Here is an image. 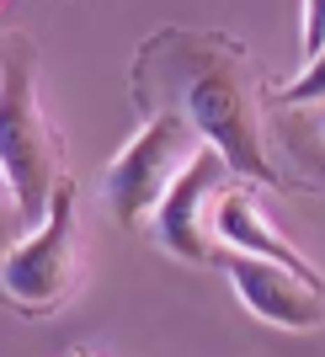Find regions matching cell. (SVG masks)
<instances>
[{
    "instance_id": "obj_12",
    "label": "cell",
    "mask_w": 325,
    "mask_h": 357,
    "mask_svg": "<svg viewBox=\"0 0 325 357\" xmlns=\"http://www.w3.org/2000/svg\"><path fill=\"white\" fill-rule=\"evenodd\" d=\"M315 128H320V139H325V107H320V123H315Z\"/></svg>"
},
{
    "instance_id": "obj_2",
    "label": "cell",
    "mask_w": 325,
    "mask_h": 357,
    "mask_svg": "<svg viewBox=\"0 0 325 357\" xmlns=\"http://www.w3.org/2000/svg\"><path fill=\"white\" fill-rule=\"evenodd\" d=\"M0 171L22 197L27 229H38L64 181V155L38 107V48L22 32L0 38Z\"/></svg>"
},
{
    "instance_id": "obj_1",
    "label": "cell",
    "mask_w": 325,
    "mask_h": 357,
    "mask_svg": "<svg viewBox=\"0 0 325 357\" xmlns=\"http://www.w3.org/2000/svg\"><path fill=\"white\" fill-rule=\"evenodd\" d=\"M133 96L149 118L155 112H181L192 123L203 144H213L229 160L235 176H251L278 187V171L262 144V118L251 102L245 64L229 48V38L213 32H160L139 54L133 70Z\"/></svg>"
},
{
    "instance_id": "obj_13",
    "label": "cell",
    "mask_w": 325,
    "mask_h": 357,
    "mask_svg": "<svg viewBox=\"0 0 325 357\" xmlns=\"http://www.w3.org/2000/svg\"><path fill=\"white\" fill-rule=\"evenodd\" d=\"M75 357H91V352H75Z\"/></svg>"
},
{
    "instance_id": "obj_4",
    "label": "cell",
    "mask_w": 325,
    "mask_h": 357,
    "mask_svg": "<svg viewBox=\"0 0 325 357\" xmlns=\"http://www.w3.org/2000/svg\"><path fill=\"white\" fill-rule=\"evenodd\" d=\"M197 149H203V134L181 112H155L144 134L107 165V208L118 213V224H139L144 213L160 208L165 187Z\"/></svg>"
},
{
    "instance_id": "obj_11",
    "label": "cell",
    "mask_w": 325,
    "mask_h": 357,
    "mask_svg": "<svg viewBox=\"0 0 325 357\" xmlns=\"http://www.w3.org/2000/svg\"><path fill=\"white\" fill-rule=\"evenodd\" d=\"M310 171H315V181L325 187V155H315V160H310Z\"/></svg>"
},
{
    "instance_id": "obj_10",
    "label": "cell",
    "mask_w": 325,
    "mask_h": 357,
    "mask_svg": "<svg viewBox=\"0 0 325 357\" xmlns=\"http://www.w3.org/2000/svg\"><path fill=\"white\" fill-rule=\"evenodd\" d=\"M325 48V0H304V64Z\"/></svg>"
},
{
    "instance_id": "obj_9",
    "label": "cell",
    "mask_w": 325,
    "mask_h": 357,
    "mask_svg": "<svg viewBox=\"0 0 325 357\" xmlns=\"http://www.w3.org/2000/svg\"><path fill=\"white\" fill-rule=\"evenodd\" d=\"M22 229H27V219H22V197H16L11 176L0 171V256H6L16 240H22Z\"/></svg>"
},
{
    "instance_id": "obj_5",
    "label": "cell",
    "mask_w": 325,
    "mask_h": 357,
    "mask_svg": "<svg viewBox=\"0 0 325 357\" xmlns=\"http://www.w3.org/2000/svg\"><path fill=\"white\" fill-rule=\"evenodd\" d=\"M213 261L235 278V294L245 298V310L262 314V320H272V326L315 331L325 320L320 278H304V272L282 267V261H266V256H251V251H229V245H224Z\"/></svg>"
},
{
    "instance_id": "obj_7",
    "label": "cell",
    "mask_w": 325,
    "mask_h": 357,
    "mask_svg": "<svg viewBox=\"0 0 325 357\" xmlns=\"http://www.w3.org/2000/svg\"><path fill=\"white\" fill-rule=\"evenodd\" d=\"M213 240H224L229 251H251V256H266V261H282V267L315 278V267L262 219V213H256V203L245 192H219V208H213Z\"/></svg>"
},
{
    "instance_id": "obj_8",
    "label": "cell",
    "mask_w": 325,
    "mask_h": 357,
    "mask_svg": "<svg viewBox=\"0 0 325 357\" xmlns=\"http://www.w3.org/2000/svg\"><path fill=\"white\" fill-rule=\"evenodd\" d=\"M282 102L288 107H310V102H325V48L315 54L304 70H298L294 86H282Z\"/></svg>"
},
{
    "instance_id": "obj_3",
    "label": "cell",
    "mask_w": 325,
    "mask_h": 357,
    "mask_svg": "<svg viewBox=\"0 0 325 357\" xmlns=\"http://www.w3.org/2000/svg\"><path fill=\"white\" fill-rule=\"evenodd\" d=\"M70 283H75V187L64 176L48 203V219L0 256V294L16 310L43 314L64 304Z\"/></svg>"
},
{
    "instance_id": "obj_6",
    "label": "cell",
    "mask_w": 325,
    "mask_h": 357,
    "mask_svg": "<svg viewBox=\"0 0 325 357\" xmlns=\"http://www.w3.org/2000/svg\"><path fill=\"white\" fill-rule=\"evenodd\" d=\"M224 171H229V160H224L213 144H203L192 155V160L176 171V181L165 187L160 208H155V240H160L171 256H181V261H213V229H208V197L219 192Z\"/></svg>"
}]
</instances>
